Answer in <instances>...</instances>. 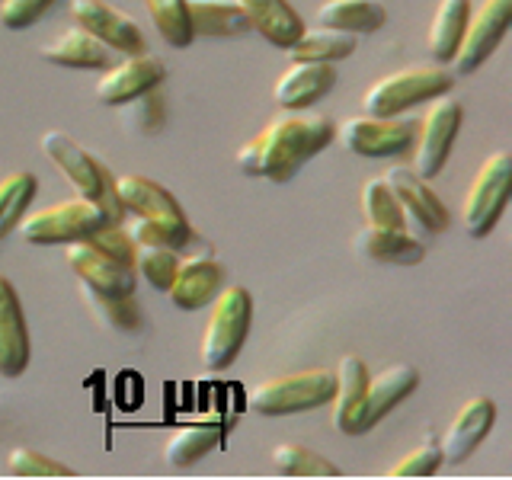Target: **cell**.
<instances>
[{
    "label": "cell",
    "mask_w": 512,
    "mask_h": 480,
    "mask_svg": "<svg viewBox=\"0 0 512 480\" xmlns=\"http://www.w3.org/2000/svg\"><path fill=\"white\" fill-rule=\"evenodd\" d=\"M333 122L324 112L288 109L272 119L260 135L237 148V170L263 176L272 183H288L311 157L333 144Z\"/></svg>",
    "instance_id": "obj_1"
},
{
    "label": "cell",
    "mask_w": 512,
    "mask_h": 480,
    "mask_svg": "<svg viewBox=\"0 0 512 480\" xmlns=\"http://www.w3.org/2000/svg\"><path fill=\"white\" fill-rule=\"evenodd\" d=\"M42 151L61 170L64 180L77 189V196H84V199H90L103 208L106 221L125 218L122 205L116 199V186H112L116 176L109 173V167L100 157L90 154L87 148H80L71 135L58 132V128H48V132L42 135Z\"/></svg>",
    "instance_id": "obj_2"
},
{
    "label": "cell",
    "mask_w": 512,
    "mask_h": 480,
    "mask_svg": "<svg viewBox=\"0 0 512 480\" xmlns=\"http://www.w3.org/2000/svg\"><path fill=\"white\" fill-rule=\"evenodd\" d=\"M253 324V295L244 285H224L221 292L208 301V320L202 330V362L212 368V372H221L228 368L240 349H244V340Z\"/></svg>",
    "instance_id": "obj_3"
},
{
    "label": "cell",
    "mask_w": 512,
    "mask_h": 480,
    "mask_svg": "<svg viewBox=\"0 0 512 480\" xmlns=\"http://www.w3.org/2000/svg\"><path fill=\"white\" fill-rule=\"evenodd\" d=\"M455 74L442 64H416L394 74L378 77L372 87L362 93V109L368 116H400V112L416 109L442 93H452Z\"/></svg>",
    "instance_id": "obj_4"
},
{
    "label": "cell",
    "mask_w": 512,
    "mask_h": 480,
    "mask_svg": "<svg viewBox=\"0 0 512 480\" xmlns=\"http://www.w3.org/2000/svg\"><path fill=\"white\" fill-rule=\"evenodd\" d=\"M336 378L330 368H304L282 378H269L250 391V407L260 416H292L330 404Z\"/></svg>",
    "instance_id": "obj_5"
},
{
    "label": "cell",
    "mask_w": 512,
    "mask_h": 480,
    "mask_svg": "<svg viewBox=\"0 0 512 480\" xmlns=\"http://www.w3.org/2000/svg\"><path fill=\"white\" fill-rule=\"evenodd\" d=\"M100 224H106L103 208L84 199H64L48 208H39V212H26L16 224V231L26 240V244L36 247H52V244H71V240H84L87 234H93Z\"/></svg>",
    "instance_id": "obj_6"
},
{
    "label": "cell",
    "mask_w": 512,
    "mask_h": 480,
    "mask_svg": "<svg viewBox=\"0 0 512 480\" xmlns=\"http://www.w3.org/2000/svg\"><path fill=\"white\" fill-rule=\"evenodd\" d=\"M461 122H464V106L455 96H436L429 100L426 116L420 119V128H416V141H413V160H410V170L420 173L423 180H432L439 176L448 154L455 148V138L461 132Z\"/></svg>",
    "instance_id": "obj_7"
},
{
    "label": "cell",
    "mask_w": 512,
    "mask_h": 480,
    "mask_svg": "<svg viewBox=\"0 0 512 480\" xmlns=\"http://www.w3.org/2000/svg\"><path fill=\"white\" fill-rule=\"evenodd\" d=\"M509 205V151H493L468 186L461 205V224L474 240L487 237Z\"/></svg>",
    "instance_id": "obj_8"
},
{
    "label": "cell",
    "mask_w": 512,
    "mask_h": 480,
    "mask_svg": "<svg viewBox=\"0 0 512 480\" xmlns=\"http://www.w3.org/2000/svg\"><path fill=\"white\" fill-rule=\"evenodd\" d=\"M420 119H397V116H349L340 122L333 138L356 157H404L416 141Z\"/></svg>",
    "instance_id": "obj_9"
},
{
    "label": "cell",
    "mask_w": 512,
    "mask_h": 480,
    "mask_svg": "<svg viewBox=\"0 0 512 480\" xmlns=\"http://www.w3.org/2000/svg\"><path fill=\"white\" fill-rule=\"evenodd\" d=\"M416 384H420V372L413 365H391L378 375H368L362 400L336 429L346 436H362V432L378 426L397 404H404L416 391Z\"/></svg>",
    "instance_id": "obj_10"
},
{
    "label": "cell",
    "mask_w": 512,
    "mask_h": 480,
    "mask_svg": "<svg viewBox=\"0 0 512 480\" xmlns=\"http://www.w3.org/2000/svg\"><path fill=\"white\" fill-rule=\"evenodd\" d=\"M512 23V0H484L471 10L468 26L461 32V42L452 55V74H474L496 48H500L506 29Z\"/></svg>",
    "instance_id": "obj_11"
},
{
    "label": "cell",
    "mask_w": 512,
    "mask_h": 480,
    "mask_svg": "<svg viewBox=\"0 0 512 480\" xmlns=\"http://www.w3.org/2000/svg\"><path fill=\"white\" fill-rule=\"evenodd\" d=\"M71 20L93 32L103 45L119 55H141L148 52V36L128 13L116 10L106 0H71Z\"/></svg>",
    "instance_id": "obj_12"
},
{
    "label": "cell",
    "mask_w": 512,
    "mask_h": 480,
    "mask_svg": "<svg viewBox=\"0 0 512 480\" xmlns=\"http://www.w3.org/2000/svg\"><path fill=\"white\" fill-rule=\"evenodd\" d=\"M384 183L391 186L400 208H404L407 224H416L423 234H442L448 228V208L436 196V189L423 180L420 173H413L410 164H394L384 170Z\"/></svg>",
    "instance_id": "obj_13"
},
{
    "label": "cell",
    "mask_w": 512,
    "mask_h": 480,
    "mask_svg": "<svg viewBox=\"0 0 512 480\" xmlns=\"http://www.w3.org/2000/svg\"><path fill=\"white\" fill-rule=\"evenodd\" d=\"M64 263L77 276V282H84L96 292L106 295H135V266H125L119 260H112L103 250H96L90 240H71L64 244Z\"/></svg>",
    "instance_id": "obj_14"
},
{
    "label": "cell",
    "mask_w": 512,
    "mask_h": 480,
    "mask_svg": "<svg viewBox=\"0 0 512 480\" xmlns=\"http://www.w3.org/2000/svg\"><path fill=\"white\" fill-rule=\"evenodd\" d=\"M164 77H167V68L157 55H148V52L125 55V61L103 68L100 80H96V100L106 106H122L128 100H135V96L160 87Z\"/></svg>",
    "instance_id": "obj_15"
},
{
    "label": "cell",
    "mask_w": 512,
    "mask_h": 480,
    "mask_svg": "<svg viewBox=\"0 0 512 480\" xmlns=\"http://www.w3.org/2000/svg\"><path fill=\"white\" fill-rule=\"evenodd\" d=\"M224 285H228V272H224V266L215 256L192 253V256H180V266L173 272L167 298L173 301V308H180V311H199V308H208V301H212Z\"/></svg>",
    "instance_id": "obj_16"
},
{
    "label": "cell",
    "mask_w": 512,
    "mask_h": 480,
    "mask_svg": "<svg viewBox=\"0 0 512 480\" xmlns=\"http://www.w3.org/2000/svg\"><path fill=\"white\" fill-rule=\"evenodd\" d=\"M496 423V404L490 397H468L458 407V413L448 420L439 448H442V464H461L474 455V448L487 439V432Z\"/></svg>",
    "instance_id": "obj_17"
},
{
    "label": "cell",
    "mask_w": 512,
    "mask_h": 480,
    "mask_svg": "<svg viewBox=\"0 0 512 480\" xmlns=\"http://www.w3.org/2000/svg\"><path fill=\"white\" fill-rule=\"evenodd\" d=\"M112 186H116V199L122 205V212H132L138 218H151V221H164V224H180V228L189 224L180 199H176L167 186L151 180V176L125 173V176H116Z\"/></svg>",
    "instance_id": "obj_18"
},
{
    "label": "cell",
    "mask_w": 512,
    "mask_h": 480,
    "mask_svg": "<svg viewBox=\"0 0 512 480\" xmlns=\"http://www.w3.org/2000/svg\"><path fill=\"white\" fill-rule=\"evenodd\" d=\"M29 365V327L16 288L0 276V375L20 378Z\"/></svg>",
    "instance_id": "obj_19"
},
{
    "label": "cell",
    "mask_w": 512,
    "mask_h": 480,
    "mask_svg": "<svg viewBox=\"0 0 512 480\" xmlns=\"http://www.w3.org/2000/svg\"><path fill=\"white\" fill-rule=\"evenodd\" d=\"M352 247L368 263L381 266H416L426 256L423 240L413 237L410 228H381V224H362Z\"/></svg>",
    "instance_id": "obj_20"
},
{
    "label": "cell",
    "mask_w": 512,
    "mask_h": 480,
    "mask_svg": "<svg viewBox=\"0 0 512 480\" xmlns=\"http://www.w3.org/2000/svg\"><path fill=\"white\" fill-rule=\"evenodd\" d=\"M336 68L327 61H295L272 87V100L282 109H308L333 90Z\"/></svg>",
    "instance_id": "obj_21"
},
{
    "label": "cell",
    "mask_w": 512,
    "mask_h": 480,
    "mask_svg": "<svg viewBox=\"0 0 512 480\" xmlns=\"http://www.w3.org/2000/svg\"><path fill=\"white\" fill-rule=\"evenodd\" d=\"M42 58L58 68H77V71H103L112 64V48L87 32L84 26L64 29L58 39L42 45Z\"/></svg>",
    "instance_id": "obj_22"
},
{
    "label": "cell",
    "mask_w": 512,
    "mask_h": 480,
    "mask_svg": "<svg viewBox=\"0 0 512 480\" xmlns=\"http://www.w3.org/2000/svg\"><path fill=\"white\" fill-rule=\"evenodd\" d=\"M247 13L250 29H256L269 45L288 48L304 29V20L288 0H234Z\"/></svg>",
    "instance_id": "obj_23"
},
{
    "label": "cell",
    "mask_w": 512,
    "mask_h": 480,
    "mask_svg": "<svg viewBox=\"0 0 512 480\" xmlns=\"http://www.w3.org/2000/svg\"><path fill=\"white\" fill-rule=\"evenodd\" d=\"M186 16L192 36L205 39H237L250 32L247 13L234 0H186Z\"/></svg>",
    "instance_id": "obj_24"
},
{
    "label": "cell",
    "mask_w": 512,
    "mask_h": 480,
    "mask_svg": "<svg viewBox=\"0 0 512 480\" xmlns=\"http://www.w3.org/2000/svg\"><path fill=\"white\" fill-rule=\"evenodd\" d=\"M224 432H228V420H196V423H183L173 432L164 445V461L170 468H189L199 458L224 442Z\"/></svg>",
    "instance_id": "obj_25"
},
{
    "label": "cell",
    "mask_w": 512,
    "mask_h": 480,
    "mask_svg": "<svg viewBox=\"0 0 512 480\" xmlns=\"http://www.w3.org/2000/svg\"><path fill=\"white\" fill-rule=\"evenodd\" d=\"M388 23V10L381 0H324L317 10V26L343 29L352 36H368Z\"/></svg>",
    "instance_id": "obj_26"
},
{
    "label": "cell",
    "mask_w": 512,
    "mask_h": 480,
    "mask_svg": "<svg viewBox=\"0 0 512 480\" xmlns=\"http://www.w3.org/2000/svg\"><path fill=\"white\" fill-rule=\"evenodd\" d=\"M468 16H471V0H439L426 32V48L439 64L452 61L461 42V32L468 26Z\"/></svg>",
    "instance_id": "obj_27"
},
{
    "label": "cell",
    "mask_w": 512,
    "mask_h": 480,
    "mask_svg": "<svg viewBox=\"0 0 512 480\" xmlns=\"http://www.w3.org/2000/svg\"><path fill=\"white\" fill-rule=\"evenodd\" d=\"M356 52V36L343 29H330V26H317V29H301V36L288 45V55L292 61H327L336 64Z\"/></svg>",
    "instance_id": "obj_28"
},
{
    "label": "cell",
    "mask_w": 512,
    "mask_h": 480,
    "mask_svg": "<svg viewBox=\"0 0 512 480\" xmlns=\"http://www.w3.org/2000/svg\"><path fill=\"white\" fill-rule=\"evenodd\" d=\"M36 189H39V180H36V173H29V170L7 173L4 180H0V237L16 231L20 218L29 212V202L36 199Z\"/></svg>",
    "instance_id": "obj_29"
},
{
    "label": "cell",
    "mask_w": 512,
    "mask_h": 480,
    "mask_svg": "<svg viewBox=\"0 0 512 480\" xmlns=\"http://www.w3.org/2000/svg\"><path fill=\"white\" fill-rule=\"evenodd\" d=\"M80 298H84L87 308L112 330L135 333L141 327V311L135 304V295H106V292H96V288L80 282Z\"/></svg>",
    "instance_id": "obj_30"
},
{
    "label": "cell",
    "mask_w": 512,
    "mask_h": 480,
    "mask_svg": "<svg viewBox=\"0 0 512 480\" xmlns=\"http://www.w3.org/2000/svg\"><path fill=\"white\" fill-rule=\"evenodd\" d=\"M336 388H333V426H340L346 416L356 410V404L362 400V391H365V381H368V368L359 356H343L340 365H336Z\"/></svg>",
    "instance_id": "obj_31"
},
{
    "label": "cell",
    "mask_w": 512,
    "mask_h": 480,
    "mask_svg": "<svg viewBox=\"0 0 512 480\" xmlns=\"http://www.w3.org/2000/svg\"><path fill=\"white\" fill-rule=\"evenodd\" d=\"M272 464H276V471L285 477H340L343 474L330 458L295 442H282L272 448Z\"/></svg>",
    "instance_id": "obj_32"
},
{
    "label": "cell",
    "mask_w": 512,
    "mask_h": 480,
    "mask_svg": "<svg viewBox=\"0 0 512 480\" xmlns=\"http://www.w3.org/2000/svg\"><path fill=\"white\" fill-rule=\"evenodd\" d=\"M362 215H365V224H381V228H410L407 218H404V208H400L391 186L384 183V176H372V180L362 186Z\"/></svg>",
    "instance_id": "obj_33"
},
{
    "label": "cell",
    "mask_w": 512,
    "mask_h": 480,
    "mask_svg": "<svg viewBox=\"0 0 512 480\" xmlns=\"http://www.w3.org/2000/svg\"><path fill=\"white\" fill-rule=\"evenodd\" d=\"M164 122H167V103H164L160 87L122 103V125L128 132L148 138V135H157L160 128H164Z\"/></svg>",
    "instance_id": "obj_34"
},
{
    "label": "cell",
    "mask_w": 512,
    "mask_h": 480,
    "mask_svg": "<svg viewBox=\"0 0 512 480\" xmlns=\"http://www.w3.org/2000/svg\"><path fill=\"white\" fill-rule=\"evenodd\" d=\"M148 7L154 29L160 32V39L173 48H186L192 39V29H189V16H186V0H144Z\"/></svg>",
    "instance_id": "obj_35"
},
{
    "label": "cell",
    "mask_w": 512,
    "mask_h": 480,
    "mask_svg": "<svg viewBox=\"0 0 512 480\" xmlns=\"http://www.w3.org/2000/svg\"><path fill=\"white\" fill-rule=\"evenodd\" d=\"M180 250L170 247H138L135 250V276H141L157 292H167L173 282V272L180 266Z\"/></svg>",
    "instance_id": "obj_36"
},
{
    "label": "cell",
    "mask_w": 512,
    "mask_h": 480,
    "mask_svg": "<svg viewBox=\"0 0 512 480\" xmlns=\"http://www.w3.org/2000/svg\"><path fill=\"white\" fill-rule=\"evenodd\" d=\"M7 468L13 477H74V468L36 452V448H13L7 455Z\"/></svg>",
    "instance_id": "obj_37"
},
{
    "label": "cell",
    "mask_w": 512,
    "mask_h": 480,
    "mask_svg": "<svg viewBox=\"0 0 512 480\" xmlns=\"http://www.w3.org/2000/svg\"><path fill=\"white\" fill-rule=\"evenodd\" d=\"M84 240H90L96 250H103L106 256H112V260H119L125 266H135L138 247H135V240L128 237V231L122 228V221H106L93 234H87Z\"/></svg>",
    "instance_id": "obj_38"
},
{
    "label": "cell",
    "mask_w": 512,
    "mask_h": 480,
    "mask_svg": "<svg viewBox=\"0 0 512 480\" xmlns=\"http://www.w3.org/2000/svg\"><path fill=\"white\" fill-rule=\"evenodd\" d=\"M439 468H442L439 439H423L410 455H404L394 464V468L388 471V477H432Z\"/></svg>",
    "instance_id": "obj_39"
},
{
    "label": "cell",
    "mask_w": 512,
    "mask_h": 480,
    "mask_svg": "<svg viewBox=\"0 0 512 480\" xmlns=\"http://www.w3.org/2000/svg\"><path fill=\"white\" fill-rule=\"evenodd\" d=\"M58 0H0V23L7 29H26L48 13Z\"/></svg>",
    "instance_id": "obj_40"
}]
</instances>
